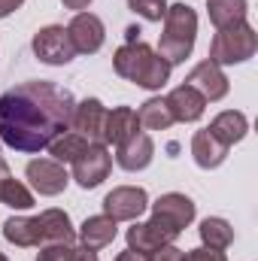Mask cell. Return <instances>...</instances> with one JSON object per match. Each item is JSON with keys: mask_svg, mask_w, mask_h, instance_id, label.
I'll list each match as a JSON object with an SVG mask.
<instances>
[{"mask_svg": "<svg viewBox=\"0 0 258 261\" xmlns=\"http://www.w3.org/2000/svg\"><path fill=\"white\" fill-rule=\"evenodd\" d=\"M149 258H152V261H186V252H183V249H176L173 243H167V246L155 249Z\"/></svg>", "mask_w": 258, "mask_h": 261, "instance_id": "obj_28", "label": "cell"}, {"mask_svg": "<svg viewBox=\"0 0 258 261\" xmlns=\"http://www.w3.org/2000/svg\"><path fill=\"white\" fill-rule=\"evenodd\" d=\"M146 206H149V197L137 186L113 189L110 195L104 197V216H110L113 222H134V219L143 216Z\"/></svg>", "mask_w": 258, "mask_h": 261, "instance_id": "obj_9", "label": "cell"}, {"mask_svg": "<svg viewBox=\"0 0 258 261\" xmlns=\"http://www.w3.org/2000/svg\"><path fill=\"white\" fill-rule=\"evenodd\" d=\"M179 234H183V231H179L170 219H164V216L152 213V219H149V222L134 225V228L128 231V246L134 249V252H146V255H152L155 249H161V246L173 243Z\"/></svg>", "mask_w": 258, "mask_h": 261, "instance_id": "obj_6", "label": "cell"}, {"mask_svg": "<svg viewBox=\"0 0 258 261\" xmlns=\"http://www.w3.org/2000/svg\"><path fill=\"white\" fill-rule=\"evenodd\" d=\"M210 134L222 143V146H234V143H240L243 137H246V130H249V122H246V116L243 113H237V110H228V113H219L213 122H210Z\"/></svg>", "mask_w": 258, "mask_h": 261, "instance_id": "obj_18", "label": "cell"}, {"mask_svg": "<svg viewBox=\"0 0 258 261\" xmlns=\"http://www.w3.org/2000/svg\"><path fill=\"white\" fill-rule=\"evenodd\" d=\"M186 261H228L225 258V252H219V249H207V246H200V249H192Z\"/></svg>", "mask_w": 258, "mask_h": 261, "instance_id": "obj_29", "label": "cell"}, {"mask_svg": "<svg viewBox=\"0 0 258 261\" xmlns=\"http://www.w3.org/2000/svg\"><path fill=\"white\" fill-rule=\"evenodd\" d=\"M34 52L46 64H67L76 58V49L70 43L67 28H58V24H49V28L34 34Z\"/></svg>", "mask_w": 258, "mask_h": 261, "instance_id": "obj_8", "label": "cell"}, {"mask_svg": "<svg viewBox=\"0 0 258 261\" xmlns=\"http://www.w3.org/2000/svg\"><path fill=\"white\" fill-rule=\"evenodd\" d=\"M28 179L31 186L40 192V195H61L67 189V170L61 167V161H52V158H40V161H31L28 164Z\"/></svg>", "mask_w": 258, "mask_h": 261, "instance_id": "obj_11", "label": "cell"}, {"mask_svg": "<svg viewBox=\"0 0 258 261\" xmlns=\"http://www.w3.org/2000/svg\"><path fill=\"white\" fill-rule=\"evenodd\" d=\"M61 3H64L67 9H85V6H88L91 0H61Z\"/></svg>", "mask_w": 258, "mask_h": 261, "instance_id": "obj_33", "label": "cell"}, {"mask_svg": "<svg viewBox=\"0 0 258 261\" xmlns=\"http://www.w3.org/2000/svg\"><path fill=\"white\" fill-rule=\"evenodd\" d=\"M73 261H97V252H94V249L79 246V249H73Z\"/></svg>", "mask_w": 258, "mask_h": 261, "instance_id": "obj_30", "label": "cell"}, {"mask_svg": "<svg viewBox=\"0 0 258 261\" xmlns=\"http://www.w3.org/2000/svg\"><path fill=\"white\" fill-rule=\"evenodd\" d=\"M104 122H107V107L91 97V100H82L73 110V122L70 125L88 143H104Z\"/></svg>", "mask_w": 258, "mask_h": 261, "instance_id": "obj_13", "label": "cell"}, {"mask_svg": "<svg viewBox=\"0 0 258 261\" xmlns=\"http://www.w3.org/2000/svg\"><path fill=\"white\" fill-rule=\"evenodd\" d=\"M164 103H167L173 122H197V119L203 116V107H207V100L194 91L192 85H179V88H173V91L164 97Z\"/></svg>", "mask_w": 258, "mask_h": 261, "instance_id": "obj_15", "label": "cell"}, {"mask_svg": "<svg viewBox=\"0 0 258 261\" xmlns=\"http://www.w3.org/2000/svg\"><path fill=\"white\" fill-rule=\"evenodd\" d=\"M210 9V21L216 24V31L246 21V0H207Z\"/></svg>", "mask_w": 258, "mask_h": 261, "instance_id": "obj_21", "label": "cell"}, {"mask_svg": "<svg viewBox=\"0 0 258 261\" xmlns=\"http://www.w3.org/2000/svg\"><path fill=\"white\" fill-rule=\"evenodd\" d=\"M192 155L194 161L203 167V170H210V167H219L222 161H225V155H228V146H222L210 130H197L192 137Z\"/></svg>", "mask_w": 258, "mask_h": 261, "instance_id": "obj_20", "label": "cell"}, {"mask_svg": "<svg viewBox=\"0 0 258 261\" xmlns=\"http://www.w3.org/2000/svg\"><path fill=\"white\" fill-rule=\"evenodd\" d=\"M116 234H119V225L110 219V216H91V219H85L82 222V228H79V240H82V246L85 249H104V246H110L113 240H116Z\"/></svg>", "mask_w": 258, "mask_h": 261, "instance_id": "obj_17", "label": "cell"}, {"mask_svg": "<svg viewBox=\"0 0 258 261\" xmlns=\"http://www.w3.org/2000/svg\"><path fill=\"white\" fill-rule=\"evenodd\" d=\"M21 3H24V0H0V18H6L9 12H15Z\"/></svg>", "mask_w": 258, "mask_h": 261, "instance_id": "obj_31", "label": "cell"}, {"mask_svg": "<svg viewBox=\"0 0 258 261\" xmlns=\"http://www.w3.org/2000/svg\"><path fill=\"white\" fill-rule=\"evenodd\" d=\"M194 37H197V15L189 3H173L164 12V34L158 43V55L167 64H179L192 55Z\"/></svg>", "mask_w": 258, "mask_h": 261, "instance_id": "obj_4", "label": "cell"}, {"mask_svg": "<svg viewBox=\"0 0 258 261\" xmlns=\"http://www.w3.org/2000/svg\"><path fill=\"white\" fill-rule=\"evenodd\" d=\"M76 100L55 82H24L0 94V140L15 152H40L73 122Z\"/></svg>", "mask_w": 258, "mask_h": 261, "instance_id": "obj_1", "label": "cell"}, {"mask_svg": "<svg viewBox=\"0 0 258 261\" xmlns=\"http://www.w3.org/2000/svg\"><path fill=\"white\" fill-rule=\"evenodd\" d=\"M3 237L15 246H40V243H73L76 231L67 213L46 210L37 219H6Z\"/></svg>", "mask_w": 258, "mask_h": 261, "instance_id": "obj_2", "label": "cell"}, {"mask_svg": "<svg viewBox=\"0 0 258 261\" xmlns=\"http://www.w3.org/2000/svg\"><path fill=\"white\" fill-rule=\"evenodd\" d=\"M137 122H140V128L167 130L170 125H173V116H170V110H167V103H164L161 97H152V100H146V103L140 107Z\"/></svg>", "mask_w": 258, "mask_h": 261, "instance_id": "obj_23", "label": "cell"}, {"mask_svg": "<svg viewBox=\"0 0 258 261\" xmlns=\"http://www.w3.org/2000/svg\"><path fill=\"white\" fill-rule=\"evenodd\" d=\"M37 261H73V246L70 243H46Z\"/></svg>", "mask_w": 258, "mask_h": 261, "instance_id": "obj_27", "label": "cell"}, {"mask_svg": "<svg viewBox=\"0 0 258 261\" xmlns=\"http://www.w3.org/2000/svg\"><path fill=\"white\" fill-rule=\"evenodd\" d=\"M137 130H140V122H137V113H134L131 107H116L113 113L107 110V122H104V146H107V143L119 146V143H125L128 137H134Z\"/></svg>", "mask_w": 258, "mask_h": 261, "instance_id": "obj_16", "label": "cell"}, {"mask_svg": "<svg viewBox=\"0 0 258 261\" xmlns=\"http://www.w3.org/2000/svg\"><path fill=\"white\" fill-rule=\"evenodd\" d=\"M128 6L146 21H161L167 12V0H128Z\"/></svg>", "mask_w": 258, "mask_h": 261, "instance_id": "obj_26", "label": "cell"}, {"mask_svg": "<svg viewBox=\"0 0 258 261\" xmlns=\"http://www.w3.org/2000/svg\"><path fill=\"white\" fill-rule=\"evenodd\" d=\"M70 34V43L76 49V55H94L100 46H104V21L91 12H76V18L70 21L67 28Z\"/></svg>", "mask_w": 258, "mask_h": 261, "instance_id": "obj_10", "label": "cell"}, {"mask_svg": "<svg viewBox=\"0 0 258 261\" xmlns=\"http://www.w3.org/2000/svg\"><path fill=\"white\" fill-rule=\"evenodd\" d=\"M0 203H6L12 210H31L34 206V195L18 179H12L9 170H3L0 173Z\"/></svg>", "mask_w": 258, "mask_h": 261, "instance_id": "obj_24", "label": "cell"}, {"mask_svg": "<svg viewBox=\"0 0 258 261\" xmlns=\"http://www.w3.org/2000/svg\"><path fill=\"white\" fill-rule=\"evenodd\" d=\"M113 64H116V73L122 76V79H128L134 85H140V88H149V91H155V88H161L167 79H170V64L155 52V49H149L146 43H125L119 52H116V58H113Z\"/></svg>", "mask_w": 258, "mask_h": 261, "instance_id": "obj_3", "label": "cell"}, {"mask_svg": "<svg viewBox=\"0 0 258 261\" xmlns=\"http://www.w3.org/2000/svg\"><path fill=\"white\" fill-rule=\"evenodd\" d=\"M0 261H6V255H3V252H0Z\"/></svg>", "mask_w": 258, "mask_h": 261, "instance_id": "obj_34", "label": "cell"}, {"mask_svg": "<svg viewBox=\"0 0 258 261\" xmlns=\"http://www.w3.org/2000/svg\"><path fill=\"white\" fill-rule=\"evenodd\" d=\"M152 155H155V146H152V140H149L146 130H137L134 137H128L125 143L116 146V161L125 170H143V167H149Z\"/></svg>", "mask_w": 258, "mask_h": 261, "instance_id": "obj_14", "label": "cell"}, {"mask_svg": "<svg viewBox=\"0 0 258 261\" xmlns=\"http://www.w3.org/2000/svg\"><path fill=\"white\" fill-rule=\"evenodd\" d=\"M200 240H203L207 249L225 252V249L234 243V228H231L225 219H203V222H200Z\"/></svg>", "mask_w": 258, "mask_h": 261, "instance_id": "obj_22", "label": "cell"}, {"mask_svg": "<svg viewBox=\"0 0 258 261\" xmlns=\"http://www.w3.org/2000/svg\"><path fill=\"white\" fill-rule=\"evenodd\" d=\"M152 213H158V216L170 219V222H173L179 231H186V228L192 225V219H194V203H192L186 195H176V192H170V195H161L158 200H155Z\"/></svg>", "mask_w": 258, "mask_h": 261, "instance_id": "obj_19", "label": "cell"}, {"mask_svg": "<svg viewBox=\"0 0 258 261\" xmlns=\"http://www.w3.org/2000/svg\"><path fill=\"white\" fill-rule=\"evenodd\" d=\"M88 146V140L85 137H79V134H61V137H55L46 149H49V155H52V161H73L82 149Z\"/></svg>", "mask_w": 258, "mask_h": 261, "instance_id": "obj_25", "label": "cell"}, {"mask_svg": "<svg viewBox=\"0 0 258 261\" xmlns=\"http://www.w3.org/2000/svg\"><path fill=\"white\" fill-rule=\"evenodd\" d=\"M258 49V34L249 21H237V24H228L222 28L216 37H213V46H210V61L213 64H243L255 55Z\"/></svg>", "mask_w": 258, "mask_h": 261, "instance_id": "obj_5", "label": "cell"}, {"mask_svg": "<svg viewBox=\"0 0 258 261\" xmlns=\"http://www.w3.org/2000/svg\"><path fill=\"white\" fill-rule=\"evenodd\" d=\"M186 85H192L203 100H222V97L228 94V79H225L222 67L213 64V61H200V64L189 73Z\"/></svg>", "mask_w": 258, "mask_h": 261, "instance_id": "obj_12", "label": "cell"}, {"mask_svg": "<svg viewBox=\"0 0 258 261\" xmlns=\"http://www.w3.org/2000/svg\"><path fill=\"white\" fill-rule=\"evenodd\" d=\"M116 261H152V258H149L146 252H134V249H128V252H122Z\"/></svg>", "mask_w": 258, "mask_h": 261, "instance_id": "obj_32", "label": "cell"}, {"mask_svg": "<svg viewBox=\"0 0 258 261\" xmlns=\"http://www.w3.org/2000/svg\"><path fill=\"white\" fill-rule=\"evenodd\" d=\"M70 164H73V179L82 189H94V186H100L110 176L113 155H110V149L104 143H88Z\"/></svg>", "mask_w": 258, "mask_h": 261, "instance_id": "obj_7", "label": "cell"}]
</instances>
